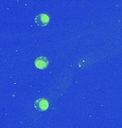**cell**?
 Wrapping results in <instances>:
<instances>
[{
	"mask_svg": "<svg viewBox=\"0 0 122 128\" xmlns=\"http://www.w3.org/2000/svg\"><path fill=\"white\" fill-rule=\"evenodd\" d=\"M34 108L38 111L44 112L49 108V102L45 98H39L34 102Z\"/></svg>",
	"mask_w": 122,
	"mask_h": 128,
	"instance_id": "obj_1",
	"label": "cell"
},
{
	"mask_svg": "<svg viewBox=\"0 0 122 128\" xmlns=\"http://www.w3.org/2000/svg\"><path fill=\"white\" fill-rule=\"evenodd\" d=\"M34 21L38 26H46L49 22V16L46 14H39L35 17Z\"/></svg>",
	"mask_w": 122,
	"mask_h": 128,
	"instance_id": "obj_2",
	"label": "cell"
},
{
	"mask_svg": "<svg viewBox=\"0 0 122 128\" xmlns=\"http://www.w3.org/2000/svg\"><path fill=\"white\" fill-rule=\"evenodd\" d=\"M49 60L45 56H40L36 58L34 61V65L37 68L41 69V70H44L46 69L48 66H49Z\"/></svg>",
	"mask_w": 122,
	"mask_h": 128,
	"instance_id": "obj_3",
	"label": "cell"
}]
</instances>
